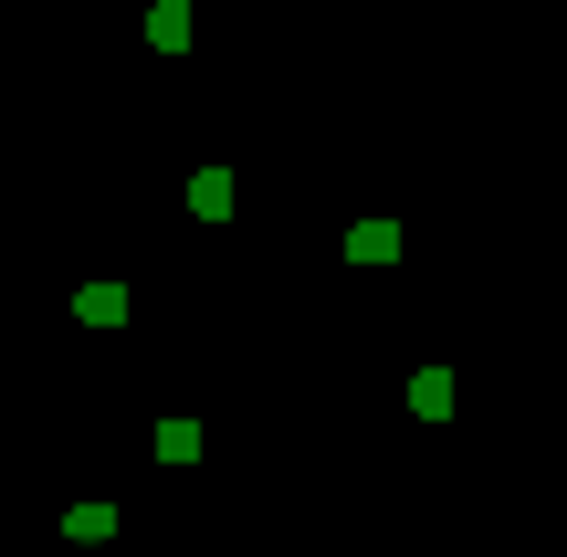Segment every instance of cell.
<instances>
[{"mask_svg": "<svg viewBox=\"0 0 567 557\" xmlns=\"http://www.w3.org/2000/svg\"><path fill=\"white\" fill-rule=\"evenodd\" d=\"M347 264H400V221H347Z\"/></svg>", "mask_w": 567, "mask_h": 557, "instance_id": "obj_1", "label": "cell"}, {"mask_svg": "<svg viewBox=\"0 0 567 557\" xmlns=\"http://www.w3.org/2000/svg\"><path fill=\"white\" fill-rule=\"evenodd\" d=\"M231 200H243L231 168H200V179H189V210H200V221H231Z\"/></svg>", "mask_w": 567, "mask_h": 557, "instance_id": "obj_2", "label": "cell"}, {"mask_svg": "<svg viewBox=\"0 0 567 557\" xmlns=\"http://www.w3.org/2000/svg\"><path fill=\"white\" fill-rule=\"evenodd\" d=\"M74 316H84V327H126V285H84Z\"/></svg>", "mask_w": 567, "mask_h": 557, "instance_id": "obj_3", "label": "cell"}, {"mask_svg": "<svg viewBox=\"0 0 567 557\" xmlns=\"http://www.w3.org/2000/svg\"><path fill=\"white\" fill-rule=\"evenodd\" d=\"M410 411H421V421H452V369H421V379H410Z\"/></svg>", "mask_w": 567, "mask_h": 557, "instance_id": "obj_4", "label": "cell"}, {"mask_svg": "<svg viewBox=\"0 0 567 557\" xmlns=\"http://www.w3.org/2000/svg\"><path fill=\"white\" fill-rule=\"evenodd\" d=\"M147 42H158V53H179V42H189V0H158V11H147Z\"/></svg>", "mask_w": 567, "mask_h": 557, "instance_id": "obj_5", "label": "cell"}, {"mask_svg": "<svg viewBox=\"0 0 567 557\" xmlns=\"http://www.w3.org/2000/svg\"><path fill=\"white\" fill-rule=\"evenodd\" d=\"M63 537H74V547H95V537H116V505H74V516H63Z\"/></svg>", "mask_w": 567, "mask_h": 557, "instance_id": "obj_6", "label": "cell"}, {"mask_svg": "<svg viewBox=\"0 0 567 557\" xmlns=\"http://www.w3.org/2000/svg\"><path fill=\"white\" fill-rule=\"evenodd\" d=\"M200 453V421H158V463H189Z\"/></svg>", "mask_w": 567, "mask_h": 557, "instance_id": "obj_7", "label": "cell"}]
</instances>
